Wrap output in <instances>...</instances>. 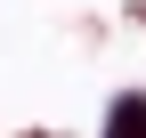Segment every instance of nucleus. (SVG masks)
Segmentation results:
<instances>
[{
    "instance_id": "1",
    "label": "nucleus",
    "mask_w": 146,
    "mask_h": 138,
    "mask_svg": "<svg viewBox=\"0 0 146 138\" xmlns=\"http://www.w3.org/2000/svg\"><path fill=\"white\" fill-rule=\"evenodd\" d=\"M114 138H146V98H130V106H114Z\"/></svg>"
}]
</instances>
